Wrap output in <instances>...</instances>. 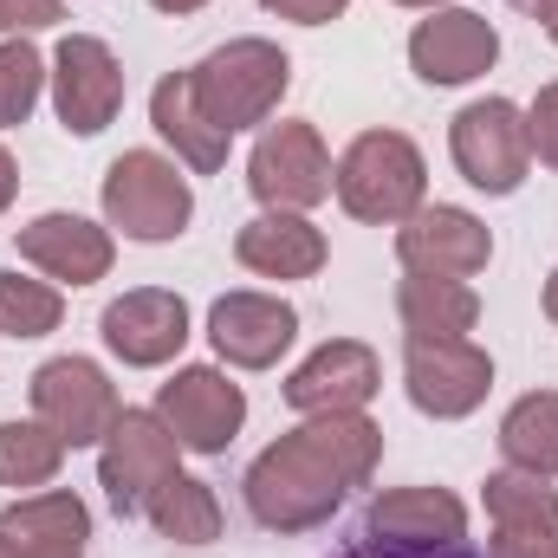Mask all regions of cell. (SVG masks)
<instances>
[{"label": "cell", "mask_w": 558, "mask_h": 558, "mask_svg": "<svg viewBox=\"0 0 558 558\" xmlns=\"http://www.w3.org/2000/svg\"><path fill=\"white\" fill-rule=\"evenodd\" d=\"M384 461V428L351 410V416H305L286 428L274 448L254 454L247 468V513L267 533H312L325 526Z\"/></svg>", "instance_id": "6da1fadb"}, {"label": "cell", "mask_w": 558, "mask_h": 558, "mask_svg": "<svg viewBox=\"0 0 558 558\" xmlns=\"http://www.w3.org/2000/svg\"><path fill=\"white\" fill-rule=\"evenodd\" d=\"M331 195L344 215L371 228H403L428 202V162L403 131H364L331 169Z\"/></svg>", "instance_id": "7a4b0ae2"}, {"label": "cell", "mask_w": 558, "mask_h": 558, "mask_svg": "<svg viewBox=\"0 0 558 558\" xmlns=\"http://www.w3.org/2000/svg\"><path fill=\"white\" fill-rule=\"evenodd\" d=\"M98 202H105V228L124 234V241H143V247L175 241L195 215V189H189L182 162L162 156V149H124L105 169Z\"/></svg>", "instance_id": "3957f363"}, {"label": "cell", "mask_w": 558, "mask_h": 558, "mask_svg": "<svg viewBox=\"0 0 558 558\" xmlns=\"http://www.w3.org/2000/svg\"><path fill=\"white\" fill-rule=\"evenodd\" d=\"M189 72H195L202 111H208L228 137L267 124V118L279 111V98L292 92V59L279 52L274 39H260V33L215 46V52H208L202 65H189Z\"/></svg>", "instance_id": "277c9868"}, {"label": "cell", "mask_w": 558, "mask_h": 558, "mask_svg": "<svg viewBox=\"0 0 558 558\" xmlns=\"http://www.w3.org/2000/svg\"><path fill=\"white\" fill-rule=\"evenodd\" d=\"M175 474H182V441L169 435V422L156 410H124L111 422V435L98 441V487L124 520H143L149 500Z\"/></svg>", "instance_id": "5b68a950"}, {"label": "cell", "mask_w": 558, "mask_h": 558, "mask_svg": "<svg viewBox=\"0 0 558 558\" xmlns=\"http://www.w3.org/2000/svg\"><path fill=\"white\" fill-rule=\"evenodd\" d=\"M448 156L461 169L468 189L481 195H513L533 169V137H526V111L513 98H474L454 111L448 124Z\"/></svg>", "instance_id": "8992f818"}, {"label": "cell", "mask_w": 558, "mask_h": 558, "mask_svg": "<svg viewBox=\"0 0 558 558\" xmlns=\"http://www.w3.org/2000/svg\"><path fill=\"white\" fill-rule=\"evenodd\" d=\"M331 149L318 137V124L305 118H279L260 131L254 156H247V189L260 208L279 215H312L318 202H331Z\"/></svg>", "instance_id": "52a82bcc"}, {"label": "cell", "mask_w": 558, "mask_h": 558, "mask_svg": "<svg viewBox=\"0 0 558 558\" xmlns=\"http://www.w3.org/2000/svg\"><path fill=\"white\" fill-rule=\"evenodd\" d=\"M26 390H33V416L46 422L65 448H98V441L111 435V422L124 416L118 384L105 377V364H92V357H78V351L46 357Z\"/></svg>", "instance_id": "ba28073f"}, {"label": "cell", "mask_w": 558, "mask_h": 558, "mask_svg": "<svg viewBox=\"0 0 558 558\" xmlns=\"http://www.w3.org/2000/svg\"><path fill=\"white\" fill-rule=\"evenodd\" d=\"M403 390L422 416L461 422L494 390V357L474 338H403Z\"/></svg>", "instance_id": "9c48e42d"}, {"label": "cell", "mask_w": 558, "mask_h": 558, "mask_svg": "<svg viewBox=\"0 0 558 558\" xmlns=\"http://www.w3.org/2000/svg\"><path fill=\"white\" fill-rule=\"evenodd\" d=\"M46 85H52V111L72 137H98L124 111V65L98 33H65L59 52H52Z\"/></svg>", "instance_id": "30bf717a"}, {"label": "cell", "mask_w": 558, "mask_h": 558, "mask_svg": "<svg viewBox=\"0 0 558 558\" xmlns=\"http://www.w3.org/2000/svg\"><path fill=\"white\" fill-rule=\"evenodd\" d=\"M156 416L169 422V435L189 454H228V441L247 422V390L228 371H215V364H182L156 390Z\"/></svg>", "instance_id": "8fae6325"}, {"label": "cell", "mask_w": 558, "mask_h": 558, "mask_svg": "<svg viewBox=\"0 0 558 558\" xmlns=\"http://www.w3.org/2000/svg\"><path fill=\"white\" fill-rule=\"evenodd\" d=\"M468 539V507L448 487H390L364 513V546L371 553H454Z\"/></svg>", "instance_id": "7c38bea8"}, {"label": "cell", "mask_w": 558, "mask_h": 558, "mask_svg": "<svg viewBox=\"0 0 558 558\" xmlns=\"http://www.w3.org/2000/svg\"><path fill=\"white\" fill-rule=\"evenodd\" d=\"M397 260L403 274H428V279H474L487 274L494 260V234L474 208H454V202H422L416 215L397 228Z\"/></svg>", "instance_id": "4fadbf2b"}, {"label": "cell", "mask_w": 558, "mask_h": 558, "mask_svg": "<svg viewBox=\"0 0 558 558\" xmlns=\"http://www.w3.org/2000/svg\"><path fill=\"white\" fill-rule=\"evenodd\" d=\"M98 331H105V351L118 364L156 371V364L182 357V344H189V299L169 292V286H131L124 299L105 305Z\"/></svg>", "instance_id": "5bb4252c"}, {"label": "cell", "mask_w": 558, "mask_h": 558, "mask_svg": "<svg viewBox=\"0 0 558 558\" xmlns=\"http://www.w3.org/2000/svg\"><path fill=\"white\" fill-rule=\"evenodd\" d=\"M299 338V312L279 292H221L208 305V344L234 371H274Z\"/></svg>", "instance_id": "9a60e30c"}, {"label": "cell", "mask_w": 558, "mask_h": 558, "mask_svg": "<svg viewBox=\"0 0 558 558\" xmlns=\"http://www.w3.org/2000/svg\"><path fill=\"white\" fill-rule=\"evenodd\" d=\"M384 390V364L364 338H325L292 377H286V403L299 416H351Z\"/></svg>", "instance_id": "2e32d148"}, {"label": "cell", "mask_w": 558, "mask_h": 558, "mask_svg": "<svg viewBox=\"0 0 558 558\" xmlns=\"http://www.w3.org/2000/svg\"><path fill=\"white\" fill-rule=\"evenodd\" d=\"M494 59H500V33L474 7H435L410 33V65L422 85H474L481 72H494Z\"/></svg>", "instance_id": "e0dca14e"}, {"label": "cell", "mask_w": 558, "mask_h": 558, "mask_svg": "<svg viewBox=\"0 0 558 558\" xmlns=\"http://www.w3.org/2000/svg\"><path fill=\"white\" fill-rule=\"evenodd\" d=\"M20 260L39 279H52V286H98L111 274V260H118V234L105 221L52 208V215L20 228Z\"/></svg>", "instance_id": "ac0fdd59"}, {"label": "cell", "mask_w": 558, "mask_h": 558, "mask_svg": "<svg viewBox=\"0 0 558 558\" xmlns=\"http://www.w3.org/2000/svg\"><path fill=\"white\" fill-rule=\"evenodd\" d=\"M234 260L260 279H312V274H325L331 241H325V228H312L305 215L260 208V215L234 234Z\"/></svg>", "instance_id": "d6986e66"}, {"label": "cell", "mask_w": 558, "mask_h": 558, "mask_svg": "<svg viewBox=\"0 0 558 558\" xmlns=\"http://www.w3.org/2000/svg\"><path fill=\"white\" fill-rule=\"evenodd\" d=\"M149 124H156V137L175 149V162L182 169H195V175H215L221 162H228V131L202 111V98H195V72H169V78H156V92H149Z\"/></svg>", "instance_id": "ffe728a7"}, {"label": "cell", "mask_w": 558, "mask_h": 558, "mask_svg": "<svg viewBox=\"0 0 558 558\" xmlns=\"http://www.w3.org/2000/svg\"><path fill=\"white\" fill-rule=\"evenodd\" d=\"M0 533L26 558H78L85 539H92V507L72 487H39V494H20L0 513Z\"/></svg>", "instance_id": "44dd1931"}, {"label": "cell", "mask_w": 558, "mask_h": 558, "mask_svg": "<svg viewBox=\"0 0 558 558\" xmlns=\"http://www.w3.org/2000/svg\"><path fill=\"white\" fill-rule=\"evenodd\" d=\"M397 318H403L410 338H468L481 325V292L468 279L403 274V286H397Z\"/></svg>", "instance_id": "7402d4cb"}, {"label": "cell", "mask_w": 558, "mask_h": 558, "mask_svg": "<svg viewBox=\"0 0 558 558\" xmlns=\"http://www.w3.org/2000/svg\"><path fill=\"white\" fill-rule=\"evenodd\" d=\"M500 454L507 468L558 481V390H533L500 416Z\"/></svg>", "instance_id": "603a6c76"}, {"label": "cell", "mask_w": 558, "mask_h": 558, "mask_svg": "<svg viewBox=\"0 0 558 558\" xmlns=\"http://www.w3.org/2000/svg\"><path fill=\"white\" fill-rule=\"evenodd\" d=\"M65 454H72V448H65V441H59L39 416L0 422V487L39 494V487H52V481H59Z\"/></svg>", "instance_id": "cb8c5ba5"}, {"label": "cell", "mask_w": 558, "mask_h": 558, "mask_svg": "<svg viewBox=\"0 0 558 558\" xmlns=\"http://www.w3.org/2000/svg\"><path fill=\"white\" fill-rule=\"evenodd\" d=\"M143 520H149L169 546H208V539H221V500H215V487L195 481V474H175V481L149 500Z\"/></svg>", "instance_id": "d4e9b609"}, {"label": "cell", "mask_w": 558, "mask_h": 558, "mask_svg": "<svg viewBox=\"0 0 558 558\" xmlns=\"http://www.w3.org/2000/svg\"><path fill=\"white\" fill-rule=\"evenodd\" d=\"M481 500H487V520H494V533L558 526V487L546 481V474H526V468H500V474H487Z\"/></svg>", "instance_id": "484cf974"}, {"label": "cell", "mask_w": 558, "mask_h": 558, "mask_svg": "<svg viewBox=\"0 0 558 558\" xmlns=\"http://www.w3.org/2000/svg\"><path fill=\"white\" fill-rule=\"evenodd\" d=\"M59 325H65V292L52 279L0 267V331L7 338H46Z\"/></svg>", "instance_id": "4316f807"}, {"label": "cell", "mask_w": 558, "mask_h": 558, "mask_svg": "<svg viewBox=\"0 0 558 558\" xmlns=\"http://www.w3.org/2000/svg\"><path fill=\"white\" fill-rule=\"evenodd\" d=\"M46 59L33 39H0V131H20L46 98Z\"/></svg>", "instance_id": "83f0119b"}, {"label": "cell", "mask_w": 558, "mask_h": 558, "mask_svg": "<svg viewBox=\"0 0 558 558\" xmlns=\"http://www.w3.org/2000/svg\"><path fill=\"white\" fill-rule=\"evenodd\" d=\"M65 20V0H0V39H33Z\"/></svg>", "instance_id": "f1b7e54d"}, {"label": "cell", "mask_w": 558, "mask_h": 558, "mask_svg": "<svg viewBox=\"0 0 558 558\" xmlns=\"http://www.w3.org/2000/svg\"><path fill=\"white\" fill-rule=\"evenodd\" d=\"M526 137H533V156L558 169V85H539V98L526 105Z\"/></svg>", "instance_id": "f546056e"}, {"label": "cell", "mask_w": 558, "mask_h": 558, "mask_svg": "<svg viewBox=\"0 0 558 558\" xmlns=\"http://www.w3.org/2000/svg\"><path fill=\"white\" fill-rule=\"evenodd\" d=\"M494 558H558V526H526V533H494Z\"/></svg>", "instance_id": "4dcf8cb0"}, {"label": "cell", "mask_w": 558, "mask_h": 558, "mask_svg": "<svg viewBox=\"0 0 558 558\" xmlns=\"http://www.w3.org/2000/svg\"><path fill=\"white\" fill-rule=\"evenodd\" d=\"M274 20H292V26H331V20H344V7L351 0H260Z\"/></svg>", "instance_id": "1f68e13d"}, {"label": "cell", "mask_w": 558, "mask_h": 558, "mask_svg": "<svg viewBox=\"0 0 558 558\" xmlns=\"http://www.w3.org/2000/svg\"><path fill=\"white\" fill-rule=\"evenodd\" d=\"M13 195H20V162H13V149L0 143V215L13 208Z\"/></svg>", "instance_id": "d6a6232c"}, {"label": "cell", "mask_w": 558, "mask_h": 558, "mask_svg": "<svg viewBox=\"0 0 558 558\" xmlns=\"http://www.w3.org/2000/svg\"><path fill=\"white\" fill-rule=\"evenodd\" d=\"M149 7H156V13H175V20H182V13H202L208 0H149Z\"/></svg>", "instance_id": "836d02e7"}, {"label": "cell", "mask_w": 558, "mask_h": 558, "mask_svg": "<svg viewBox=\"0 0 558 558\" xmlns=\"http://www.w3.org/2000/svg\"><path fill=\"white\" fill-rule=\"evenodd\" d=\"M507 7H520L526 20H553V7H558V0H507Z\"/></svg>", "instance_id": "e575fe53"}, {"label": "cell", "mask_w": 558, "mask_h": 558, "mask_svg": "<svg viewBox=\"0 0 558 558\" xmlns=\"http://www.w3.org/2000/svg\"><path fill=\"white\" fill-rule=\"evenodd\" d=\"M546 318L558 325V267H553V279H546Z\"/></svg>", "instance_id": "d590c367"}, {"label": "cell", "mask_w": 558, "mask_h": 558, "mask_svg": "<svg viewBox=\"0 0 558 558\" xmlns=\"http://www.w3.org/2000/svg\"><path fill=\"white\" fill-rule=\"evenodd\" d=\"M397 7H422V13H435V7H448V0H397Z\"/></svg>", "instance_id": "8d00e7d4"}, {"label": "cell", "mask_w": 558, "mask_h": 558, "mask_svg": "<svg viewBox=\"0 0 558 558\" xmlns=\"http://www.w3.org/2000/svg\"><path fill=\"white\" fill-rule=\"evenodd\" d=\"M0 558H26V553H20V546H13V539H7V533H0Z\"/></svg>", "instance_id": "74e56055"}, {"label": "cell", "mask_w": 558, "mask_h": 558, "mask_svg": "<svg viewBox=\"0 0 558 558\" xmlns=\"http://www.w3.org/2000/svg\"><path fill=\"white\" fill-rule=\"evenodd\" d=\"M546 33H553V46H558V7H553V20H546Z\"/></svg>", "instance_id": "f35d334b"}]
</instances>
